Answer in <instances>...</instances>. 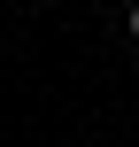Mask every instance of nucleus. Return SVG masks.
I'll return each mask as SVG.
<instances>
[{
    "mask_svg": "<svg viewBox=\"0 0 139 147\" xmlns=\"http://www.w3.org/2000/svg\"><path fill=\"white\" fill-rule=\"evenodd\" d=\"M124 23H132V39H139V8H132V16H124Z\"/></svg>",
    "mask_w": 139,
    "mask_h": 147,
    "instance_id": "1",
    "label": "nucleus"
}]
</instances>
